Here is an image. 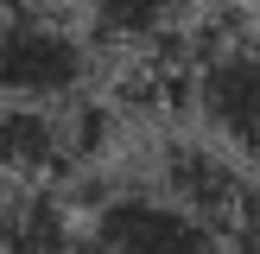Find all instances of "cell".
I'll list each match as a JSON object with an SVG mask.
<instances>
[{
  "mask_svg": "<svg viewBox=\"0 0 260 254\" xmlns=\"http://www.w3.org/2000/svg\"><path fill=\"white\" fill-rule=\"evenodd\" d=\"M89 38L38 7L0 13V102L19 108H63L89 83Z\"/></svg>",
  "mask_w": 260,
  "mask_h": 254,
  "instance_id": "cell-1",
  "label": "cell"
},
{
  "mask_svg": "<svg viewBox=\"0 0 260 254\" xmlns=\"http://www.w3.org/2000/svg\"><path fill=\"white\" fill-rule=\"evenodd\" d=\"M159 197H172L178 210H190L197 223H210L216 235L235 248V235L260 216V178L222 140H197V134H178L159 146Z\"/></svg>",
  "mask_w": 260,
  "mask_h": 254,
  "instance_id": "cell-2",
  "label": "cell"
},
{
  "mask_svg": "<svg viewBox=\"0 0 260 254\" xmlns=\"http://www.w3.org/2000/svg\"><path fill=\"white\" fill-rule=\"evenodd\" d=\"M190 102L241 165H260V32L190 45Z\"/></svg>",
  "mask_w": 260,
  "mask_h": 254,
  "instance_id": "cell-3",
  "label": "cell"
},
{
  "mask_svg": "<svg viewBox=\"0 0 260 254\" xmlns=\"http://www.w3.org/2000/svg\"><path fill=\"white\" fill-rule=\"evenodd\" d=\"M83 254H235V248L159 190H108L89 210Z\"/></svg>",
  "mask_w": 260,
  "mask_h": 254,
  "instance_id": "cell-4",
  "label": "cell"
},
{
  "mask_svg": "<svg viewBox=\"0 0 260 254\" xmlns=\"http://www.w3.org/2000/svg\"><path fill=\"white\" fill-rule=\"evenodd\" d=\"M70 134H63L57 108H19L0 102V190H25V184H51L70 165Z\"/></svg>",
  "mask_w": 260,
  "mask_h": 254,
  "instance_id": "cell-5",
  "label": "cell"
},
{
  "mask_svg": "<svg viewBox=\"0 0 260 254\" xmlns=\"http://www.w3.org/2000/svg\"><path fill=\"white\" fill-rule=\"evenodd\" d=\"M89 38L108 51H127L134 64L178 57V0H83Z\"/></svg>",
  "mask_w": 260,
  "mask_h": 254,
  "instance_id": "cell-6",
  "label": "cell"
},
{
  "mask_svg": "<svg viewBox=\"0 0 260 254\" xmlns=\"http://www.w3.org/2000/svg\"><path fill=\"white\" fill-rule=\"evenodd\" d=\"M235 254H260V216H254V223L235 235Z\"/></svg>",
  "mask_w": 260,
  "mask_h": 254,
  "instance_id": "cell-7",
  "label": "cell"
}]
</instances>
